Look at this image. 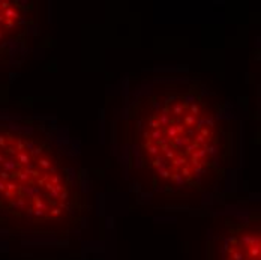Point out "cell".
Returning <instances> with one entry per match:
<instances>
[{
    "label": "cell",
    "mask_w": 261,
    "mask_h": 260,
    "mask_svg": "<svg viewBox=\"0 0 261 260\" xmlns=\"http://www.w3.org/2000/svg\"><path fill=\"white\" fill-rule=\"evenodd\" d=\"M120 139L130 182L153 200L203 199L236 163L231 110L198 78L155 77L137 84L123 110Z\"/></svg>",
    "instance_id": "cell-1"
},
{
    "label": "cell",
    "mask_w": 261,
    "mask_h": 260,
    "mask_svg": "<svg viewBox=\"0 0 261 260\" xmlns=\"http://www.w3.org/2000/svg\"><path fill=\"white\" fill-rule=\"evenodd\" d=\"M89 211L86 170L71 139L35 117L0 116V233L66 238Z\"/></svg>",
    "instance_id": "cell-2"
},
{
    "label": "cell",
    "mask_w": 261,
    "mask_h": 260,
    "mask_svg": "<svg viewBox=\"0 0 261 260\" xmlns=\"http://www.w3.org/2000/svg\"><path fill=\"white\" fill-rule=\"evenodd\" d=\"M38 35V6L35 2L0 0V68L27 54Z\"/></svg>",
    "instance_id": "cell-3"
},
{
    "label": "cell",
    "mask_w": 261,
    "mask_h": 260,
    "mask_svg": "<svg viewBox=\"0 0 261 260\" xmlns=\"http://www.w3.org/2000/svg\"><path fill=\"white\" fill-rule=\"evenodd\" d=\"M258 220H227L216 236L213 260H261Z\"/></svg>",
    "instance_id": "cell-4"
}]
</instances>
